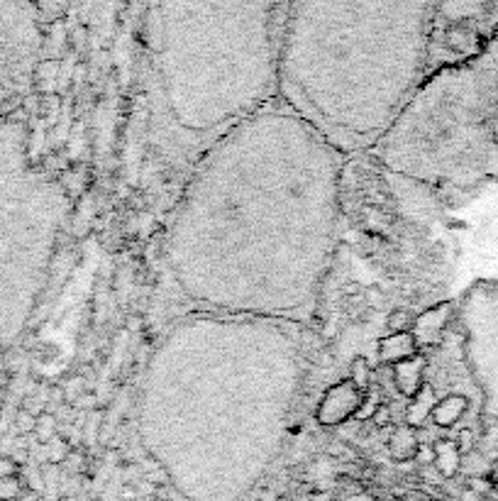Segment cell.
I'll list each match as a JSON object with an SVG mask.
<instances>
[{"mask_svg":"<svg viewBox=\"0 0 498 501\" xmlns=\"http://www.w3.org/2000/svg\"><path fill=\"white\" fill-rule=\"evenodd\" d=\"M391 179L427 198L498 176V32L482 54L422 81L374 150Z\"/></svg>","mask_w":498,"mask_h":501,"instance_id":"cell-4","label":"cell"},{"mask_svg":"<svg viewBox=\"0 0 498 501\" xmlns=\"http://www.w3.org/2000/svg\"><path fill=\"white\" fill-rule=\"evenodd\" d=\"M381 350H383V360L410 357L415 350V340H413V335H408V333H398V335H391V338L381 345Z\"/></svg>","mask_w":498,"mask_h":501,"instance_id":"cell-8","label":"cell"},{"mask_svg":"<svg viewBox=\"0 0 498 501\" xmlns=\"http://www.w3.org/2000/svg\"><path fill=\"white\" fill-rule=\"evenodd\" d=\"M469 360L486 394V408L498 418V284L482 282L467 296Z\"/></svg>","mask_w":498,"mask_h":501,"instance_id":"cell-6","label":"cell"},{"mask_svg":"<svg viewBox=\"0 0 498 501\" xmlns=\"http://www.w3.org/2000/svg\"><path fill=\"white\" fill-rule=\"evenodd\" d=\"M432 8L286 5L276 100L342 157L374 152L427 76Z\"/></svg>","mask_w":498,"mask_h":501,"instance_id":"cell-2","label":"cell"},{"mask_svg":"<svg viewBox=\"0 0 498 501\" xmlns=\"http://www.w3.org/2000/svg\"><path fill=\"white\" fill-rule=\"evenodd\" d=\"M286 5H210V37L191 44L196 59L147 25V44L176 59L147 54L150 145L174 164L200 157L264 110L279 93V44Z\"/></svg>","mask_w":498,"mask_h":501,"instance_id":"cell-3","label":"cell"},{"mask_svg":"<svg viewBox=\"0 0 498 501\" xmlns=\"http://www.w3.org/2000/svg\"><path fill=\"white\" fill-rule=\"evenodd\" d=\"M244 123L196 162L166 237L191 313L306 323L332 257L342 155L316 130L289 159H247Z\"/></svg>","mask_w":498,"mask_h":501,"instance_id":"cell-1","label":"cell"},{"mask_svg":"<svg viewBox=\"0 0 498 501\" xmlns=\"http://www.w3.org/2000/svg\"><path fill=\"white\" fill-rule=\"evenodd\" d=\"M465 408H467L465 396H447L437 408H435V420H437L440 425H452L460 418Z\"/></svg>","mask_w":498,"mask_h":501,"instance_id":"cell-9","label":"cell"},{"mask_svg":"<svg viewBox=\"0 0 498 501\" xmlns=\"http://www.w3.org/2000/svg\"><path fill=\"white\" fill-rule=\"evenodd\" d=\"M357 403H359V389L354 384L342 381V384H337L325 396L323 406H320V423H337V420L347 418L357 408Z\"/></svg>","mask_w":498,"mask_h":501,"instance_id":"cell-7","label":"cell"},{"mask_svg":"<svg viewBox=\"0 0 498 501\" xmlns=\"http://www.w3.org/2000/svg\"><path fill=\"white\" fill-rule=\"evenodd\" d=\"M496 32L498 3H435L427 35V76L482 54Z\"/></svg>","mask_w":498,"mask_h":501,"instance_id":"cell-5","label":"cell"},{"mask_svg":"<svg viewBox=\"0 0 498 501\" xmlns=\"http://www.w3.org/2000/svg\"><path fill=\"white\" fill-rule=\"evenodd\" d=\"M415 450H417V443H415L413 430L398 428L396 435L391 438V453H393V458H400V460H403V458H413Z\"/></svg>","mask_w":498,"mask_h":501,"instance_id":"cell-10","label":"cell"},{"mask_svg":"<svg viewBox=\"0 0 498 501\" xmlns=\"http://www.w3.org/2000/svg\"><path fill=\"white\" fill-rule=\"evenodd\" d=\"M366 379H369V367H366L364 360H357L354 362V386H357V389H364Z\"/></svg>","mask_w":498,"mask_h":501,"instance_id":"cell-11","label":"cell"}]
</instances>
